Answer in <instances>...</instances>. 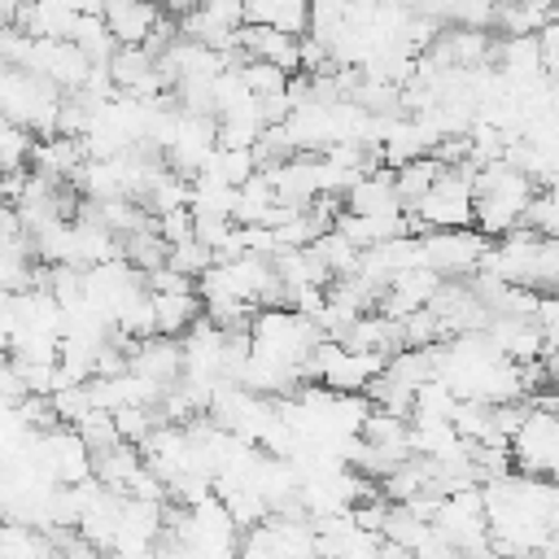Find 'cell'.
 Listing matches in <instances>:
<instances>
[{
    "label": "cell",
    "instance_id": "6da1fadb",
    "mask_svg": "<svg viewBox=\"0 0 559 559\" xmlns=\"http://www.w3.org/2000/svg\"><path fill=\"white\" fill-rule=\"evenodd\" d=\"M415 218L419 231H450V227H472V170L467 166H450L437 175V183L411 205L402 210Z\"/></svg>",
    "mask_w": 559,
    "mask_h": 559
},
{
    "label": "cell",
    "instance_id": "7a4b0ae2",
    "mask_svg": "<svg viewBox=\"0 0 559 559\" xmlns=\"http://www.w3.org/2000/svg\"><path fill=\"white\" fill-rule=\"evenodd\" d=\"M507 463L520 476H533V480H550L555 476V467H559V428H555L550 411L524 406L520 424L507 437Z\"/></svg>",
    "mask_w": 559,
    "mask_h": 559
},
{
    "label": "cell",
    "instance_id": "3957f363",
    "mask_svg": "<svg viewBox=\"0 0 559 559\" xmlns=\"http://www.w3.org/2000/svg\"><path fill=\"white\" fill-rule=\"evenodd\" d=\"M485 236L476 227H450V231H419V266H428L437 280H467L480 266Z\"/></svg>",
    "mask_w": 559,
    "mask_h": 559
},
{
    "label": "cell",
    "instance_id": "277c9868",
    "mask_svg": "<svg viewBox=\"0 0 559 559\" xmlns=\"http://www.w3.org/2000/svg\"><path fill=\"white\" fill-rule=\"evenodd\" d=\"M341 210H345V214H376V218L402 214V201H397V192H393V170L380 166V170H371V175H358V179L345 188Z\"/></svg>",
    "mask_w": 559,
    "mask_h": 559
},
{
    "label": "cell",
    "instance_id": "5b68a950",
    "mask_svg": "<svg viewBox=\"0 0 559 559\" xmlns=\"http://www.w3.org/2000/svg\"><path fill=\"white\" fill-rule=\"evenodd\" d=\"M162 9H153L148 0H105L100 17H105V31L114 35L118 48H140L148 26L157 22Z\"/></svg>",
    "mask_w": 559,
    "mask_h": 559
},
{
    "label": "cell",
    "instance_id": "8992f818",
    "mask_svg": "<svg viewBox=\"0 0 559 559\" xmlns=\"http://www.w3.org/2000/svg\"><path fill=\"white\" fill-rule=\"evenodd\" d=\"M153 301V336H183L197 319H201V297L197 288L188 293H148Z\"/></svg>",
    "mask_w": 559,
    "mask_h": 559
},
{
    "label": "cell",
    "instance_id": "52a82bcc",
    "mask_svg": "<svg viewBox=\"0 0 559 559\" xmlns=\"http://www.w3.org/2000/svg\"><path fill=\"white\" fill-rule=\"evenodd\" d=\"M245 22L275 26L284 35H306V0H240Z\"/></svg>",
    "mask_w": 559,
    "mask_h": 559
},
{
    "label": "cell",
    "instance_id": "ba28073f",
    "mask_svg": "<svg viewBox=\"0 0 559 559\" xmlns=\"http://www.w3.org/2000/svg\"><path fill=\"white\" fill-rule=\"evenodd\" d=\"M31 144L35 135L9 118H0V175H22L31 162Z\"/></svg>",
    "mask_w": 559,
    "mask_h": 559
},
{
    "label": "cell",
    "instance_id": "9c48e42d",
    "mask_svg": "<svg viewBox=\"0 0 559 559\" xmlns=\"http://www.w3.org/2000/svg\"><path fill=\"white\" fill-rule=\"evenodd\" d=\"M166 266H170L175 275H183V280H201V275L214 266V253H210L201 240H179V245L166 249Z\"/></svg>",
    "mask_w": 559,
    "mask_h": 559
},
{
    "label": "cell",
    "instance_id": "30bf717a",
    "mask_svg": "<svg viewBox=\"0 0 559 559\" xmlns=\"http://www.w3.org/2000/svg\"><path fill=\"white\" fill-rule=\"evenodd\" d=\"M236 74H240L245 92H249V96H258V100H262V96H280V92L288 87V74H284V70H275V66H266V61H245Z\"/></svg>",
    "mask_w": 559,
    "mask_h": 559
}]
</instances>
